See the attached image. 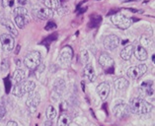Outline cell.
Listing matches in <instances>:
<instances>
[{"mask_svg":"<svg viewBox=\"0 0 155 126\" xmlns=\"http://www.w3.org/2000/svg\"><path fill=\"white\" fill-rule=\"evenodd\" d=\"M130 112L134 114H145L152 111V106L146 101L139 98H134L129 104Z\"/></svg>","mask_w":155,"mask_h":126,"instance_id":"cell-1","label":"cell"},{"mask_svg":"<svg viewBox=\"0 0 155 126\" xmlns=\"http://www.w3.org/2000/svg\"><path fill=\"white\" fill-rule=\"evenodd\" d=\"M36 88V84H35L34 81H31V80H28V81H24L21 83H18L16 84V86L13 88V95L15 96H23L26 94H30L32 93L33 91Z\"/></svg>","mask_w":155,"mask_h":126,"instance_id":"cell-2","label":"cell"},{"mask_svg":"<svg viewBox=\"0 0 155 126\" xmlns=\"http://www.w3.org/2000/svg\"><path fill=\"white\" fill-rule=\"evenodd\" d=\"M41 60H42V56L39 51H31L25 56L24 63L27 68L34 70L41 64Z\"/></svg>","mask_w":155,"mask_h":126,"instance_id":"cell-3","label":"cell"},{"mask_svg":"<svg viewBox=\"0 0 155 126\" xmlns=\"http://www.w3.org/2000/svg\"><path fill=\"white\" fill-rule=\"evenodd\" d=\"M112 23L121 30H127L132 24V18H127L123 14H115L112 16Z\"/></svg>","mask_w":155,"mask_h":126,"instance_id":"cell-4","label":"cell"},{"mask_svg":"<svg viewBox=\"0 0 155 126\" xmlns=\"http://www.w3.org/2000/svg\"><path fill=\"white\" fill-rule=\"evenodd\" d=\"M99 64L105 69L106 73H114V70H115V68H114V60L107 53L104 52L99 56Z\"/></svg>","mask_w":155,"mask_h":126,"instance_id":"cell-5","label":"cell"},{"mask_svg":"<svg viewBox=\"0 0 155 126\" xmlns=\"http://www.w3.org/2000/svg\"><path fill=\"white\" fill-rule=\"evenodd\" d=\"M146 71H147V66L144 65V64H140V65L132 66L127 69V75L129 79L135 80L140 78L142 75H144L146 73Z\"/></svg>","mask_w":155,"mask_h":126,"instance_id":"cell-6","label":"cell"},{"mask_svg":"<svg viewBox=\"0 0 155 126\" xmlns=\"http://www.w3.org/2000/svg\"><path fill=\"white\" fill-rule=\"evenodd\" d=\"M0 42H1L2 48H3L5 51H11V50H13L15 45V41H14V37L11 36V34H2L0 36Z\"/></svg>","mask_w":155,"mask_h":126,"instance_id":"cell-7","label":"cell"},{"mask_svg":"<svg viewBox=\"0 0 155 126\" xmlns=\"http://www.w3.org/2000/svg\"><path fill=\"white\" fill-rule=\"evenodd\" d=\"M130 113V109L129 104L127 103H118L114 108V114L116 115L118 118H124V117L129 116Z\"/></svg>","mask_w":155,"mask_h":126,"instance_id":"cell-8","label":"cell"},{"mask_svg":"<svg viewBox=\"0 0 155 126\" xmlns=\"http://www.w3.org/2000/svg\"><path fill=\"white\" fill-rule=\"evenodd\" d=\"M72 57H73V50L68 45L64 46L60 50V53H59V61L62 64H64V65L69 64L70 61L72 60Z\"/></svg>","mask_w":155,"mask_h":126,"instance_id":"cell-9","label":"cell"},{"mask_svg":"<svg viewBox=\"0 0 155 126\" xmlns=\"http://www.w3.org/2000/svg\"><path fill=\"white\" fill-rule=\"evenodd\" d=\"M119 39L116 34H109L104 39V46L108 50H114L119 46Z\"/></svg>","mask_w":155,"mask_h":126,"instance_id":"cell-10","label":"cell"},{"mask_svg":"<svg viewBox=\"0 0 155 126\" xmlns=\"http://www.w3.org/2000/svg\"><path fill=\"white\" fill-rule=\"evenodd\" d=\"M40 101H41L40 94L39 93H32L31 95H29L28 99H27L26 104H27V106H28V108L33 112L34 111H36L37 106L40 104Z\"/></svg>","mask_w":155,"mask_h":126,"instance_id":"cell-11","label":"cell"},{"mask_svg":"<svg viewBox=\"0 0 155 126\" xmlns=\"http://www.w3.org/2000/svg\"><path fill=\"white\" fill-rule=\"evenodd\" d=\"M34 14H36L38 18L42 19V20H47L53 17V11L48 7L45 8H37L36 10H34Z\"/></svg>","mask_w":155,"mask_h":126,"instance_id":"cell-12","label":"cell"},{"mask_svg":"<svg viewBox=\"0 0 155 126\" xmlns=\"http://www.w3.org/2000/svg\"><path fill=\"white\" fill-rule=\"evenodd\" d=\"M97 94L102 101H105L110 94V85L107 82H103L97 87Z\"/></svg>","mask_w":155,"mask_h":126,"instance_id":"cell-13","label":"cell"},{"mask_svg":"<svg viewBox=\"0 0 155 126\" xmlns=\"http://www.w3.org/2000/svg\"><path fill=\"white\" fill-rule=\"evenodd\" d=\"M139 91L143 96H152L154 94L153 83H152L151 81L143 82L142 84L140 85Z\"/></svg>","mask_w":155,"mask_h":126,"instance_id":"cell-14","label":"cell"},{"mask_svg":"<svg viewBox=\"0 0 155 126\" xmlns=\"http://www.w3.org/2000/svg\"><path fill=\"white\" fill-rule=\"evenodd\" d=\"M83 77L85 79H87L88 81L93 82L96 76H95V71L93 68V65L91 63H87L86 66L84 67V70H83Z\"/></svg>","mask_w":155,"mask_h":126,"instance_id":"cell-15","label":"cell"},{"mask_svg":"<svg viewBox=\"0 0 155 126\" xmlns=\"http://www.w3.org/2000/svg\"><path fill=\"white\" fill-rule=\"evenodd\" d=\"M134 53L135 55V57L137 58L138 60L140 61H143V60H146L148 57V54H147V51L142 45H138V46L134 47Z\"/></svg>","mask_w":155,"mask_h":126,"instance_id":"cell-16","label":"cell"},{"mask_svg":"<svg viewBox=\"0 0 155 126\" xmlns=\"http://www.w3.org/2000/svg\"><path fill=\"white\" fill-rule=\"evenodd\" d=\"M134 46L132 44L126 45L121 51V57L124 60H129L132 53H134Z\"/></svg>","mask_w":155,"mask_h":126,"instance_id":"cell-17","label":"cell"},{"mask_svg":"<svg viewBox=\"0 0 155 126\" xmlns=\"http://www.w3.org/2000/svg\"><path fill=\"white\" fill-rule=\"evenodd\" d=\"M129 81L127 79H124V77L122 78H117L115 81H114V86L118 91H124L126 90L127 87H129Z\"/></svg>","mask_w":155,"mask_h":126,"instance_id":"cell-18","label":"cell"},{"mask_svg":"<svg viewBox=\"0 0 155 126\" xmlns=\"http://www.w3.org/2000/svg\"><path fill=\"white\" fill-rule=\"evenodd\" d=\"M1 23H2V25L5 26V28H6L13 36H18V32L16 30L14 24L11 22L10 20H8V19H3V20H1Z\"/></svg>","mask_w":155,"mask_h":126,"instance_id":"cell-19","label":"cell"},{"mask_svg":"<svg viewBox=\"0 0 155 126\" xmlns=\"http://www.w3.org/2000/svg\"><path fill=\"white\" fill-rule=\"evenodd\" d=\"M25 77H26V72L24 71L23 69H17V70L14 72V75H13V81H14L16 84H18V83L23 82Z\"/></svg>","mask_w":155,"mask_h":126,"instance_id":"cell-20","label":"cell"},{"mask_svg":"<svg viewBox=\"0 0 155 126\" xmlns=\"http://www.w3.org/2000/svg\"><path fill=\"white\" fill-rule=\"evenodd\" d=\"M102 22V17L100 15H95L93 14L90 17V21H89V27L90 28H96L101 24Z\"/></svg>","mask_w":155,"mask_h":126,"instance_id":"cell-21","label":"cell"},{"mask_svg":"<svg viewBox=\"0 0 155 126\" xmlns=\"http://www.w3.org/2000/svg\"><path fill=\"white\" fill-rule=\"evenodd\" d=\"M70 122H71V119H70L68 115L66 113H61L58 118V126H69Z\"/></svg>","mask_w":155,"mask_h":126,"instance_id":"cell-22","label":"cell"},{"mask_svg":"<svg viewBox=\"0 0 155 126\" xmlns=\"http://www.w3.org/2000/svg\"><path fill=\"white\" fill-rule=\"evenodd\" d=\"M43 4L51 10H58L60 7L59 0H43Z\"/></svg>","mask_w":155,"mask_h":126,"instance_id":"cell-23","label":"cell"},{"mask_svg":"<svg viewBox=\"0 0 155 126\" xmlns=\"http://www.w3.org/2000/svg\"><path fill=\"white\" fill-rule=\"evenodd\" d=\"M28 20L26 19V16L24 15H16L15 16V23L20 29H24L26 26Z\"/></svg>","mask_w":155,"mask_h":126,"instance_id":"cell-24","label":"cell"},{"mask_svg":"<svg viewBox=\"0 0 155 126\" xmlns=\"http://www.w3.org/2000/svg\"><path fill=\"white\" fill-rule=\"evenodd\" d=\"M46 114H47V118L48 120H53V118H55V116H56L55 108H54L53 106H48L47 108V111H46Z\"/></svg>","mask_w":155,"mask_h":126,"instance_id":"cell-25","label":"cell"},{"mask_svg":"<svg viewBox=\"0 0 155 126\" xmlns=\"http://www.w3.org/2000/svg\"><path fill=\"white\" fill-rule=\"evenodd\" d=\"M14 14L15 16L16 15H24L26 16L27 15V10L25 9V8L23 7H17L14 9Z\"/></svg>","mask_w":155,"mask_h":126,"instance_id":"cell-26","label":"cell"},{"mask_svg":"<svg viewBox=\"0 0 155 126\" xmlns=\"http://www.w3.org/2000/svg\"><path fill=\"white\" fill-rule=\"evenodd\" d=\"M4 84H5V89H6V93L9 94L10 90H11V86H12V83H11V81H10L9 76L4 79Z\"/></svg>","mask_w":155,"mask_h":126,"instance_id":"cell-27","label":"cell"},{"mask_svg":"<svg viewBox=\"0 0 155 126\" xmlns=\"http://www.w3.org/2000/svg\"><path fill=\"white\" fill-rule=\"evenodd\" d=\"M55 28H56V25H55V23H54V22H48L47 25H46V27H45V29L47 31L54 30Z\"/></svg>","mask_w":155,"mask_h":126,"instance_id":"cell-28","label":"cell"},{"mask_svg":"<svg viewBox=\"0 0 155 126\" xmlns=\"http://www.w3.org/2000/svg\"><path fill=\"white\" fill-rule=\"evenodd\" d=\"M5 114H6V109L3 106H0V119L3 118Z\"/></svg>","mask_w":155,"mask_h":126,"instance_id":"cell-29","label":"cell"},{"mask_svg":"<svg viewBox=\"0 0 155 126\" xmlns=\"http://www.w3.org/2000/svg\"><path fill=\"white\" fill-rule=\"evenodd\" d=\"M119 11V8H117V9H112L110 12L108 13V16H113L115 14H118V12Z\"/></svg>","mask_w":155,"mask_h":126,"instance_id":"cell-30","label":"cell"},{"mask_svg":"<svg viewBox=\"0 0 155 126\" xmlns=\"http://www.w3.org/2000/svg\"><path fill=\"white\" fill-rule=\"evenodd\" d=\"M87 10V7H83V9L82 8H78L77 9V11H78V14H82V13H84Z\"/></svg>","mask_w":155,"mask_h":126,"instance_id":"cell-31","label":"cell"},{"mask_svg":"<svg viewBox=\"0 0 155 126\" xmlns=\"http://www.w3.org/2000/svg\"><path fill=\"white\" fill-rule=\"evenodd\" d=\"M43 126H53V120H48V121H46L45 123H43Z\"/></svg>","mask_w":155,"mask_h":126,"instance_id":"cell-32","label":"cell"},{"mask_svg":"<svg viewBox=\"0 0 155 126\" xmlns=\"http://www.w3.org/2000/svg\"><path fill=\"white\" fill-rule=\"evenodd\" d=\"M7 126H18V124L15 121H9L7 123Z\"/></svg>","mask_w":155,"mask_h":126,"instance_id":"cell-33","label":"cell"},{"mask_svg":"<svg viewBox=\"0 0 155 126\" xmlns=\"http://www.w3.org/2000/svg\"><path fill=\"white\" fill-rule=\"evenodd\" d=\"M27 2H28V0H18V3L20 5H25L27 4Z\"/></svg>","mask_w":155,"mask_h":126,"instance_id":"cell-34","label":"cell"},{"mask_svg":"<svg viewBox=\"0 0 155 126\" xmlns=\"http://www.w3.org/2000/svg\"><path fill=\"white\" fill-rule=\"evenodd\" d=\"M1 3H2V6L6 7L8 5V0H1Z\"/></svg>","mask_w":155,"mask_h":126,"instance_id":"cell-35","label":"cell"},{"mask_svg":"<svg viewBox=\"0 0 155 126\" xmlns=\"http://www.w3.org/2000/svg\"><path fill=\"white\" fill-rule=\"evenodd\" d=\"M129 10H130V11H132V12H134V13H137V12H141V11H138V10L132 9V8H129Z\"/></svg>","mask_w":155,"mask_h":126,"instance_id":"cell-36","label":"cell"},{"mask_svg":"<svg viewBox=\"0 0 155 126\" xmlns=\"http://www.w3.org/2000/svg\"><path fill=\"white\" fill-rule=\"evenodd\" d=\"M152 61H153V63H155V55L154 54L152 55Z\"/></svg>","mask_w":155,"mask_h":126,"instance_id":"cell-37","label":"cell"},{"mask_svg":"<svg viewBox=\"0 0 155 126\" xmlns=\"http://www.w3.org/2000/svg\"><path fill=\"white\" fill-rule=\"evenodd\" d=\"M59 1H61V2H62V1H64V0H59Z\"/></svg>","mask_w":155,"mask_h":126,"instance_id":"cell-38","label":"cell"}]
</instances>
